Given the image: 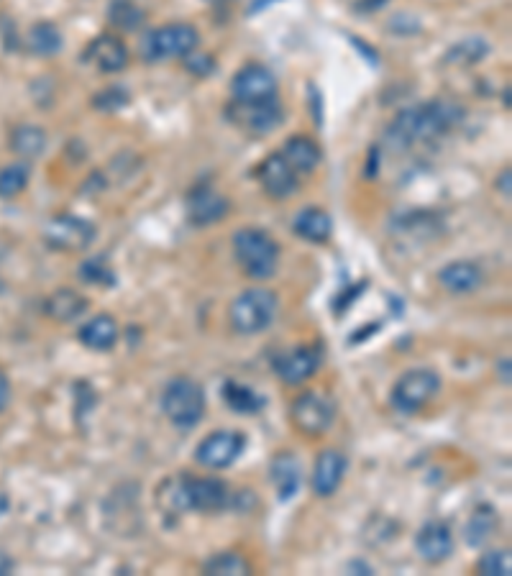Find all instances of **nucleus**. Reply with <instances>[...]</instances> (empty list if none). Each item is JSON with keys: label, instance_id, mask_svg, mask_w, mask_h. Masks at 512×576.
Masks as SVG:
<instances>
[{"label": "nucleus", "instance_id": "nucleus-1", "mask_svg": "<svg viewBox=\"0 0 512 576\" xmlns=\"http://www.w3.org/2000/svg\"><path fill=\"white\" fill-rule=\"evenodd\" d=\"M461 116L464 113L446 100H428V103L402 111L392 121L390 131H387V144L392 152H408L415 144L446 136L461 121Z\"/></svg>", "mask_w": 512, "mask_h": 576}, {"label": "nucleus", "instance_id": "nucleus-2", "mask_svg": "<svg viewBox=\"0 0 512 576\" xmlns=\"http://www.w3.org/2000/svg\"><path fill=\"white\" fill-rule=\"evenodd\" d=\"M169 492H162V505L167 512H221L233 505V492L223 479L216 477H182L169 479Z\"/></svg>", "mask_w": 512, "mask_h": 576}, {"label": "nucleus", "instance_id": "nucleus-3", "mask_svg": "<svg viewBox=\"0 0 512 576\" xmlns=\"http://www.w3.org/2000/svg\"><path fill=\"white\" fill-rule=\"evenodd\" d=\"M233 256L251 280H269L280 267V244L262 228H241L233 233Z\"/></svg>", "mask_w": 512, "mask_h": 576}, {"label": "nucleus", "instance_id": "nucleus-4", "mask_svg": "<svg viewBox=\"0 0 512 576\" xmlns=\"http://www.w3.org/2000/svg\"><path fill=\"white\" fill-rule=\"evenodd\" d=\"M162 410L177 431H192L205 415L203 384L192 377L169 379L162 392Z\"/></svg>", "mask_w": 512, "mask_h": 576}, {"label": "nucleus", "instance_id": "nucleus-5", "mask_svg": "<svg viewBox=\"0 0 512 576\" xmlns=\"http://www.w3.org/2000/svg\"><path fill=\"white\" fill-rule=\"evenodd\" d=\"M280 300L267 287H249L241 292L231 303L228 318H231L233 331L241 336H256V333L267 331L277 318Z\"/></svg>", "mask_w": 512, "mask_h": 576}, {"label": "nucleus", "instance_id": "nucleus-6", "mask_svg": "<svg viewBox=\"0 0 512 576\" xmlns=\"http://www.w3.org/2000/svg\"><path fill=\"white\" fill-rule=\"evenodd\" d=\"M200 34L190 24H167L149 31L141 41V57L146 62H164V59H185L198 49Z\"/></svg>", "mask_w": 512, "mask_h": 576}, {"label": "nucleus", "instance_id": "nucleus-7", "mask_svg": "<svg viewBox=\"0 0 512 576\" xmlns=\"http://www.w3.org/2000/svg\"><path fill=\"white\" fill-rule=\"evenodd\" d=\"M441 392V377L433 369H408L392 387V408L402 415H415Z\"/></svg>", "mask_w": 512, "mask_h": 576}, {"label": "nucleus", "instance_id": "nucleus-8", "mask_svg": "<svg viewBox=\"0 0 512 576\" xmlns=\"http://www.w3.org/2000/svg\"><path fill=\"white\" fill-rule=\"evenodd\" d=\"M95 239H98V228L72 213L54 216L44 226V241L54 251H85L93 246Z\"/></svg>", "mask_w": 512, "mask_h": 576}, {"label": "nucleus", "instance_id": "nucleus-9", "mask_svg": "<svg viewBox=\"0 0 512 576\" xmlns=\"http://www.w3.org/2000/svg\"><path fill=\"white\" fill-rule=\"evenodd\" d=\"M228 118H231L236 126L246 128L249 134H272L274 128H280L285 121V111H282L280 98L259 100V103H239L233 100L228 105Z\"/></svg>", "mask_w": 512, "mask_h": 576}, {"label": "nucleus", "instance_id": "nucleus-10", "mask_svg": "<svg viewBox=\"0 0 512 576\" xmlns=\"http://www.w3.org/2000/svg\"><path fill=\"white\" fill-rule=\"evenodd\" d=\"M246 451V436L241 431H216L205 436L195 448V461L205 469H228Z\"/></svg>", "mask_w": 512, "mask_h": 576}, {"label": "nucleus", "instance_id": "nucleus-11", "mask_svg": "<svg viewBox=\"0 0 512 576\" xmlns=\"http://www.w3.org/2000/svg\"><path fill=\"white\" fill-rule=\"evenodd\" d=\"M333 418H336V408L320 392H303L292 402V423L305 436H323L333 425Z\"/></svg>", "mask_w": 512, "mask_h": 576}, {"label": "nucleus", "instance_id": "nucleus-12", "mask_svg": "<svg viewBox=\"0 0 512 576\" xmlns=\"http://www.w3.org/2000/svg\"><path fill=\"white\" fill-rule=\"evenodd\" d=\"M277 90H280V85H277L274 72L256 62L241 67L231 80V95L239 103H259V100L277 98Z\"/></svg>", "mask_w": 512, "mask_h": 576}, {"label": "nucleus", "instance_id": "nucleus-13", "mask_svg": "<svg viewBox=\"0 0 512 576\" xmlns=\"http://www.w3.org/2000/svg\"><path fill=\"white\" fill-rule=\"evenodd\" d=\"M323 364V349L320 346H300L287 354H280L274 359V374L285 384H303L310 377H315Z\"/></svg>", "mask_w": 512, "mask_h": 576}, {"label": "nucleus", "instance_id": "nucleus-14", "mask_svg": "<svg viewBox=\"0 0 512 576\" xmlns=\"http://www.w3.org/2000/svg\"><path fill=\"white\" fill-rule=\"evenodd\" d=\"M346 472H349V456L338 448H326L320 451L313 466V492L318 497H333L338 487L344 484Z\"/></svg>", "mask_w": 512, "mask_h": 576}, {"label": "nucleus", "instance_id": "nucleus-15", "mask_svg": "<svg viewBox=\"0 0 512 576\" xmlns=\"http://www.w3.org/2000/svg\"><path fill=\"white\" fill-rule=\"evenodd\" d=\"M454 533L441 520H428L415 533V551L425 564H443L454 553Z\"/></svg>", "mask_w": 512, "mask_h": 576}, {"label": "nucleus", "instance_id": "nucleus-16", "mask_svg": "<svg viewBox=\"0 0 512 576\" xmlns=\"http://www.w3.org/2000/svg\"><path fill=\"white\" fill-rule=\"evenodd\" d=\"M228 200L210 185H200L187 195V218L192 226H213L228 216Z\"/></svg>", "mask_w": 512, "mask_h": 576}, {"label": "nucleus", "instance_id": "nucleus-17", "mask_svg": "<svg viewBox=\"0 0 512 576\" xmlns=\"http://www.w3.org/2000/svg\"><path fill=\"white\" fill-rule=\"evenodd\" d=\"M256 177L262 182L264 192L274 200L290 198L292 192L297 190V172L287 164L282 154H272V157L264 159L256 169Z\"/></svg>", "mask_w": 512, "mask_h": 576}, {"label": "nucleus", "instance_id": "nucleus-18", "mask_svg": "<svg viewBox=\"0 0 512 576\" xmlns=\"http://www.w3.org/2000/svg\"><path fill=\"white\" fill-rule=\"evenodd\" d=\"M269 479H272L277 500L290 502L303 487V464L292 451H282L269 464Z\"/></svg>", "mask_w": 512, "mask_h": 576}, {"label": "nucleus", "instance_id": "nucleus-19", "mask_svg": "<svg viewBox=\"0 0 512 576\" xmlns=\"http://www.w3.org/2000/svg\"><path fill=\"white\" fill-rule=\"evenodd\" d=\"M85 59H88L90 64H95L100 72L113 75V72L126 70L128 49H126V44L118 39V36L100 34L98 39H93L88 44V49H85Z\"/></svg>", "mask_w": 512, "mask_h": 576}, {"label": "nucleus", "instance_id": "nucleus-20", "mask_svg": "<svg viewBox=\"0 0 512 576\" xmlns=\"http://www.w3.org/2000/svg\"><path fill=\"white\" fill-rule=\"evenodd\" d=\"M438 282L443 285V290L451 292V295H469V292H477L484 282V274L479 269V264L466 262H448L446 267L438 272Z\"/></svg>", "mask_w": 512, "mask_h": 576}, {"label": "nucleus", "instance_id": "nucleus-21", "mask_svg": "<svg viewBox=\"0 0 512 576\" xmlns=\"http://www.w3.org/2000/svg\"><path fill=\"white\" fill-rule=\"evenodd\" d=\"M118 336H121V328H118L116 318H111V315H95L77 333L80 344L93 351H111L118 344Z\"/></svg>", "mask_w": 512, "mask_h": 576}, {"label": "nucleus", "instance_id": "nucleus-22", "mask_svg": "<svg viewBox=\"0 0 512 576\" xmlns=\"http://www.w3.org/2000/svg\"><path fill=\"white\" fill-rule=\"evenodd\" d=\"M292 231L310 244H326L333 233V218L323 208H305L292 221Z\"/></svg>", "mask_w": 512, "mask_h": 576}, {"label": "nucleus", "instance_id": "nucleus-23", "mask_svg": "<svg viewBox=\"0 0 512 576\" xmlns=\"http://www.w3.org/2000/svg\"><path fill=\"white\" fill-rule=\"evenodd\" d=\"M223 400L231 408V413L239 415H259L267 408V397L259 395L254 387L244 382H236V379H226L223 382Z\"/></svg>", "mask_w": 512, "mask_h": 576}, {"label": "nucleus", "instance_id": "nucleus-24", "mask_svg": "<svg viewBox=\"0 0 512 576\" xmlns=\"http://www.w3.org/2000/svg\"><path fill=\"white\" fill-rule=\"evenodd\" d=\"M282 157L287 159V164L295 169L297 175H300V172L310 175V172H315V169L320 167V162H323L320 146L315 144L313 139H308V136H292V139H287Z\"/></svg>", "mask_w": 512, "mask_h": 576}, {"label": "nucleus", "instance_id": "nucleus-25", "mask_svg": "<svg viewBox=\"0 0 512 576\" xmlns=\"http://www.w3.org/2000/svg\"><path fill=\"white\" fill-rule=\"evenodd\" d=\"M88 305V297H82L80 292L70 290V287H62L52 297H47L44 313L57 320V323H72V320H77L88 310Z\"/></svg>", "mask_w": 512, "mask_h": 576}, {"label": "nucleus", "instance_id": "nucleus-26", "mask_svg": "<svg viewBox=\"0 0 512 576\" xmlns=\"http://www.w3.org/2000/svg\"><path fill=\"white\" fill-rule=\"evenodd\" d=\"M497 525H500V518L492 505H479L477 510L472 512V518L466 523L464 528V538L466 543L472 548H482L489 538L495 536Z\"/></svg>", "mask_w": 512, "mask_h": 576}, {"label": "nucleus", "instance_id": "nucleus-27", "mask_svg": "<svg viewBox=\"0 0 512 576\" xmlns=\"http://www.w3.org/2000/svg\"><path fill=\"white\" fill-rule=\"evenodd\" d=\"M29 49L39 57H54V54L62 52L64 47V36L62 31L57 29V24L52 21H39L29 29Z\"/></svg>", "mask_w": 512, "mask_h": 576}, {"label": "nucleus", "instance_id": "nucleus-28", "mask_svg": "<svg viewBox=\"0 0 512 576\" xmlns=\"http://www.w3.org/2000/svg\"><path fill=\"white\" fill-rule=\"evenodd\" d=\"M11 149L18 154V157H24V159L41 157L44 149H47V134H44V128L29 126V123L13 128Z\"/></svg>", "mask_w": 512, "mask_h": 576}, {"label": "nucleus", "instance_id": "nucleus-29", "mask_svg": "<svg viewBox=\"0 0 512 576\" xmlns=\"http://www.w3.org/2000/svg\"><path fill=\"white\" fill-rule=\"evenodd\" d=\"M108 21L121 31H136L144 24V11L136 0H111L108 3Z\"/></svg>", "mask_w": 512, "mask_h": 576}, {"label": "nucleus", "instance_id": "nucleus-30", "mask_svg": "<svg viewBox=\"0 0 512 576\" xmlns=\"http://www.w3.org/2000/svg\"><path fill=\"white\" fill-rule=\"evenodd\" d=\"M203 574H218V576H246L251 574V564L236 551L216 553L213 559L203 564Z\"/></svg>", "mask_w": 512, "mask_h": 576}, {"label": "nucleus", "instance_id": "nucleus-31", "mask_svg": "<svg viewBox=\"0 0 512 576\" xmlns=\"http://www.w3.org/2000/svg\"><path fill=\"white\" fill-rule=\"evenodd\" d=\"M31 180V164L16 162L0 169V198H16Z\"/></svg>", "mask_w": 512, "mask_h": 576}, {"label": "nucleus", "instance_id": "nucleus-32", "mask_svg": "<svg viewBox=\"0 0 512 576\" xmlns=\"http://www.w3.org/2000/svg\"><path fill=\"white\" fill-rule=\"evenodd\" d=\"M487 54H489L487 41L479 39V36H472V39L459 41V44H454V47L448 49L446 62L448 64H477V62H482Z\"/></svg>", "mask_w": 512, "mask_h": 576}, {"label": "nucleus", "instance_id": "nucleus-33", "mask_svg": "<svg viewBox=\"0 0 512 576\" xmlns=\"http://www.w3.org/2000/svg\"><path fill=\"white\" fill-rule=\"evenodd\" d=\"M80 280L88 282V285H95V287H113L116 285V272H113V267L108 264V259L105 256H93V259H88V262L80 264Z\"/></svg>", "mask_w": 512, "mask_h": 576}, {"label": "nucleus", "instance_id": "nucleus-34", "mask_svg": "<svg viewBox=\"0 0 512 576\" xmlns=\"http://www.w3.org/2000/svg\"><path fill=\"white\" fill-rule=\"evenodd\" d=\"M477 571L484 576H510L512 574V556L510 551H487L479 559Z\"/></svg>", "mask_w": 512, "mask_h": 576}, {"label": "nucleus", "instance_id": "nucleus-35", "mask_svg": "<svg viewBox=\"0 0 512 576\" xmlns=\"http://www.w3.org/2000/svg\"><path fill=\"white\" fill-rule=\"evenodd\" d=\"M128 100H131L128 90L121 88V85H113V88H108V90H103V93L95 95L93 108H98V111H105V113H113V111H121V108H126Z\"/></svg>", "mask_w": 512, "mask_h": 576}, {"label": "nucleus", "instance_id": "nucleus-36", "mask_svg": "<svg viewBox=\"0 0 512 576\" xmlns=\"http://www.w3.org/2000/svg\"><path fill=\"white\" fill-rule=\"evenodd\" d=\"M8 400H11V379L0 372V413L8 408Z\"/></svg>", "mask_w": 512, "mask_h": 576}, {"label": "nucleus", "instance_id": "nucleus-37", "mask_svg": "<svg viewBox=\"0 0 512 576\" xmlns=\"http://www.w3.org/2000/svg\"><path fill=\"white\" fill-rule=\"evenodd\" d=\"M510 175H512V169L505 167V172H502L500 180H497V190L505 192V198H510Z\"/></svg>", "mask_w": 512, "mask_h": 576}, {"label": "nucleus", "instance_id": "nucleus-38", "mask_svg": "<svg viewBox=\"0 0 512 576\" xmlns=\"http://www.w3.org/2000/svg\"><path fill=\"white\" fill-rule=\"evenodd\" d=\"M497 369H500V379L505 382V387H510V359H502L500 364H497Z\"/></svg>", "mask_w": 512, "mask_h": 576}, {"label": "nucleus", "instance_id": "nucleus-39", "mask_svg": "<svg viewBox=\"0 0 512 576\" xmlns=\"http://www.w3.org/2000/svg\"><path fill=\"white\" fill-rule=\"evenodd\" d=\"M8 510H11V502H8L6 495H0V518H6Z\"/></svg>", "mask_w": 512, "mask_h": 576}, {"label": "nucleus", "instance_id": "nucleus-40", "mask_svg": "<svg viewBox=\"0 0 512 576\" xmlns=\"http://www.w3.org/2000/svg\"><path fill=\"white\" fill-rule=\"evenodd\" d=\"M205 3H213V6H223V3H231V0H205Z\"/></svg>", "mask_w": 512, "mask_h": 576}]
</instances>
